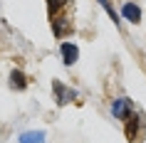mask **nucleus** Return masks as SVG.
I'll list each match as a JSON object with an SVG mask.
<instances>
[{
	"instance_id": "nucleus-1",
	"label": "nucleus",
	"mask_w": 146,
	"mask_h": 143,
	"mask_svg": "<svg viewBox=\"0 0 146 143\" xmlns=\"http://www.w3.org/2000/svg\"><path fill=\"white\" fill-rule=\"evenodd\" d=\"M52 32H54V37H64V35L74 32V25L69 22V17L57 15V17H52Z\"/></svg>"
},
{
	"instance_id": "nucleus-2",
	"label": "nucleus",
	"mask_w": 146,
	"mask_h": 143,
	"mask_svg": "<svg viewBox=\"0 0 146 143\" xmlns=\"http://www.w3.org/2000/svg\"><path fill=\"white\" fill-rule=\"evenodd\" d=\"M111 111H114L116 119H126L134 109H131V101H129V99H116L114 106H111Z\"/></svg>"
},
{
	"instance_id": "nucleus-3",
	"label": "nucleus",
	"mask_w": 146,
	"mask_h": 143,
	"mask_svg": "<svg viewBox=\"0 0 146 143\" xmlns=\"http://www.w3.org/2000/svg\"><path fill=\"white\" fill-rule=\"evenodd\" d=\"M60 52H62L64 64H74V62H77V57H79V49L72 45V42H64V45L60 47Z\"/></svg>"
},
{
	"instance_id": "nucleus-4",
	"label": "nucleus",
	"mask_w": 146,
	"mask_h": 143,
	"mask_svg": "<svg viewBox=\"0 0 146 143\" xmlns=\"http://www.w3.org/2000/svg\"><path fill=\"white\" fill-rule=\"evenodd\" d=\"M52 89H54V94H57V101H60V104H67V101H72V99H77V94H74V91L67 89V86H62L60 82H54Z\"/></svg>"
},
{
	"instance_id": "nucleus-5",
	"label": "nucleus",
	"mask_w": 146,
	"mask_h": 143,
	"mask_svg": "<svg viewBox=\"0 0 146 143\" xmlns=\"http://www.w3.org/2000/svg\"><path fill=\"white\" fill-rule=\"evenodd\" d=\"M25 86H27V76H25L23 72H13V74H10V89L23 91Z\"/></svg>"
},
{
	"instance_id": "nucleus-6",
	"label": "nucleus",
	"mask_w": 146,
	"mask_h": 143,
	"mask_svg": "<svg viewBox=\"0 0 146 143\" xmlns=\"http://www.w3.org/2000/svg\"><path fill=\"white\" fill-rule=\"evenodd\" d=\"M124 121H126V136H129V141H134V136H136V126H139V116L131 111Z\"/></svg>"
},
{
	"instance_id": "nucleus-7",
	"label": "nucleus",
	"mask_w": 146,
	"mask_h": 143,
	"mask_svg": "<svg viewBox=\"0 0 146 143\" xmlns=\"http://www.w3.org/2000/svg\"><path fill=\"white\" fill-rule=\"evenodd\" d=\"M124 17L131 20V22H139V20H141V10H139L134 3H126V5H124Z\"/></svg>"
},
{
	"instance_id": "nucleus-8",
	"label": "nucleus",
	"mask_w": 146,
	"mask_h": 143,
	"mask_svg": "<svg viewBox=\"0 0 146 143\" xmlns=\"http://www.w3.org/2000/svg\"><path fill=\"white\" fill-rule=\"evenodd\" d=\"M20 143H45V133L42 131H35V133H23L20 136Z\"/></svg>"
},
{
	"instance_id": "nucleus-9",
	"label": "nucleus",
	"mask_w": 146,
	"mask_h": 143,
	"mask_svg": "<svg viewBox=\"0 0 146 143\" xmlns=\"http://www.w3.org/2000/svg\"><path fill=\"white\" fill-rule=\"evenodd\" d=\"M67 3H69V0H50V8L57 10V8H62V5H67Z\"/></svg>"
}]
</instances>
